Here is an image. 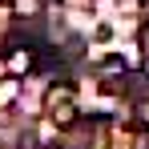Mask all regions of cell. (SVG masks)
<instances>
[{
	"instance_id": "3957f363",
	"label": "cell",
	"mask_w": 149,
	"mask_h": 149,
	"mask_svg": "<svg viewBox=\"0 0 149 149\" xmlns=\"http://www.w3.org/2000/svg\"><path fill=\"white\" fill-rule=\"evenodd\" d=\"M69 97H73V85H52L49 93H45V109H61V105H69Z\"/></svg>"
},
{
	"instance_id": "6da1fadb",
	"label": "cell",
	"mask_w": 149,
	"mask_h": 149,
	"mask_svg": "<svg viewBox=\"0 0 149 149\" xmlns=\"http://www.w3.org/2000/svg\"><path fill=\"white\" fill-rule=\"evenodd\" d=\"M4 69H8V77H28L32 69H36V56H32V49H8L4 52Z\"/></svg>"
},
{
	"instance_id": "5b68a950",
	"label": "cell",
	"mask_w": 149,
	"mask_h": 149,
	"mask_svg": "<svg viewBox=\"0 0 149 149\" xmlns=\"http://www.w3.org/2000/svg\"><path fill=\"white\" fill-rule=\"evenodd\" d=\"M105 69H109V73H125V56L109 52V56H105Z\"/></svg>"
},
{
	"instance_id": "8992f818",
	"label": "cell",
	"mask_w": 149,
	"mask_h": 149,
	"mask_svg": "<svg viewBox=\"0 0 149 149\" xmlns=\"http://www.w3.org/2000/svg\"><path fill=\"white\" fill-rule=\"evenodd\" d=\"M137 45H141V49L149 52V20H145V24H141V28H137Z\"/></svg>"
},
{
	"instance_id": "277c9868",
	"label": "cell",
	"mask_w": 149,
	"mask_h": 149,
	"mask_svg": "<svg viewBox=\"0 0 149 149\" xmlns=\"http://www.w3.org/2000/svg\"><path fill=\"white\" fill-rule=\"evenodd\" d=\"M12 97H16V77H8V81H0V105H8Z\"/></svg>"
},
{
	"instance_id": "7a4b0ae2",
	"label": "cell",
	"mask_w": 149,
	"mask_h": 149,
	"mask_svg": "<svg viewBox=\"0 0 149 149\" xmlns=\"http://www.w3.org/2000/svg\"><path fill=\"white\" fill-rule=\"evenodd\" d=\"M52 125H56V129H77V125H81V109H77V105L52 109Z\"/></svg>"
},
{
	"instance_id": "52a82bcc",
	"label": "cell",
	"mask_w": 149,
	"mask_h": 149,
	"mask_svg": "<svg viewBox=\"0 0 149 149\" xmlns=\"http://www.w3.org/2000/svg\"><path fill=\"white\" fill-rule=\"evenodd\" d=\"M133 149H149V133H145V129L137 133V145H133Z\"/></svg>"
},
{
	"instance_id": "ba28073f",
	"label": "cell",
	"mask_w": 149,
	"mask_h": 149,
	"mask_svg": "<svg viewBox=\"0 0 149 149\" xmlns=\"http://www.w3.org/2000/svg\"><path fill=\"white\" fill-rule=\"evenodd\" d=\"M141 73H145V77H149V56H145V65H141Z\"/></svg>"
}]
</instances>
